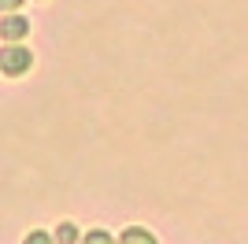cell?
Wrapping results in <instances>:
<instances>
[{"mask_svg":"<svg viewBox=\"0 0 248 244\" xmlns=\"http://www.w3.org/2000/svg\"><path fill=\"white\" fill-rule=\"evenodd\" d=\"M33 71V52L22 48V45H4L0 48V74L8 78H22V74Z\"/></svg>","mask_w":248,"mask_h":244,"instance_id":"obj_1","label":"cell"},{"mask_svg":"<svg viewBox=\"0 0 248 244\" xmlns=\"http://www.w3.org/2000/svg\"><path fill=\"white\" fill-rule=\"evenodd\" d=\"M26 33H30V22L22 19V15H8V19H0V41H8V45H19Z\"/></svg>","mask_w":248,"mask_h":244,"instance_id":"obj_2","label":"cell"},{"mask_svg":"<svg viewBox=\"0 0 248 244\" xmlns=\"http://www.w3.org/2000/svg\"><path fill=\"white\" fill-rule=\"evenodd\" d=\"M56 241H60V244H78V229H74V222L56 226Z\"/></svg>","mask_w":248,"mask_h":244,"instance_id":"obj_3","label":"cell"},{"mask_svg":"<svg viewBox=\"0 0 248 244\" xmlns=\"http://www.w3.org/2000/svg\"><path fill=\"white\" fill-rule=\"evenodd\" d=\"M123 244H155V241H152V233H145V229H126Z\"/></svg>","mask_w":248,"mask_h":244,"instance_id":"obj_4","label":"cell"},{"mask_svg":"<svg viewBox=\"0 0 248 244\" xmlns=\"http://www.w3.org/2000/svg\"><path fill=\"white\" fill-rule=\"evenodd\" d=\"M22 244H56V237H48L45 229H33V233H26V241Z\"/></svg>","mask_w":248,"mask_h":244,"instance_id":"obj_5","label":"cell"},{"mask_svg":"<svg viewBox=\"0 0 248 244\" xmlns=\"http://www.w3.org/2000/svg\"><path fill=\"white\" fill-rule=\"evenodd\" d=\"M82 244H115V241L104 233V229H93V233H85V241H82Z\"/></svg>","mask_w":248,"mask_h":244,"instance_id":"obj_6","label":"cell"},{"mask_svg":"<svg viewBox=\"0 0 248 244\" xmlns=\"http://www.w3.org/2000/svg\"><path fill=\"white\" fill-rule=\"evenodd\" d=\"M22 0H0V11H19Z\"/></svg>","mask_w":248,"mask_h":244,"instance_id":"obj_7","label":"cell"}]
</instances>
